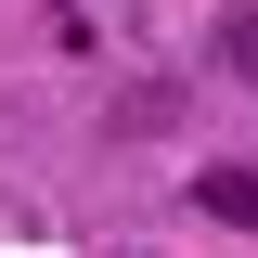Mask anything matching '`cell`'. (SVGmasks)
Wrapping results in <instances>:
<instances>
[{"mask_svg":"<svg viewBox=\"0 0 258 258\" xmlns=\"http://www.w3.org/2000/svg\"><path fill=\"white\" fill-rule=\"evenodd\" d=\"M194 207H207V220H232V232H258V168H207V181H194Z\"/></svg>","mask_w":258,"mask_h":258,"instance_id":"cell-1","label":"cell"},{"mask_svg":"<svg viewBox=\"0 0 258 258\" xmlns=\"http://www.w3.org/2000/svg\"><path fill=\"white\" fill-rule=\"evenodd\" d=\"M220 64H232V78H258V0H232V13H220Z\"/></svg>","mask_w":258,"mask_h":258,"instance_id":"cell-2","label":"cell"}]
</instances>
